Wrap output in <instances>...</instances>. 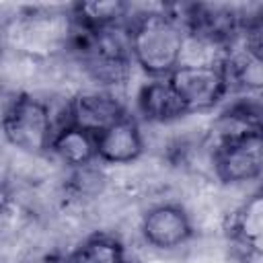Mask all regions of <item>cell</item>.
<instances>
[{
  "mask_svg": "<svg viewBox=\"0 0 263 263\" xmlns=\"http://www.w3.org/2000/svg\"><path fill=\"white\" fill-rule=\"evenodd\" d=\"M214 171L224 183L257 179L263 173V138L220 142L214 152Z\"/></svg>",
  "mask_w": 263,
  "mask_h": 263,
  "instance_id": "5b68a950",
  "label": "cell"
},
{
  "mask_svg": "<svg viewBox=\"0 0 263 263\" xmlns=\"http://www.w3.org/2000/svg\"><path fill=\"white\" fill-rule=\"evenodd\" d=\"M121 263H138V261H134V259H123Z\"/></svg>",
  "mask_w": 263,
  "mask_h": 263,
  "instance_id": "2e32d148",
  "label": "cell"
},
{
  "mask_svg": "<svg viewBox=\"0 0 263 263\" xmlns=\"http://www.w3.org/2000/svg\"><path fill=\"white\" fill-rule=\"evenodd\" d=\"M216 129L220 142L263 138V105L255 101H238L226 107L216 121Z\"/></svg>",
  "mask_w": 263,
  "mask_h": 263,
  "instance_id": "8fae6325",
  "label": "cell"
},
{
  "mask_svg": "<svg viewBox=\"0 0 263 263\" xmlns=\"http://www.w3.org/2000/svg\"><path fill=\"white\" fill-rule=\"evenodd\" d=\"M185 29L191 37H197L205 43H228L236 31L242 29L236 14L220 6H189L185 16Z\"/></svg>",
  "mask_w": 263,
  "mask_h": 263,
  "instance_id": "ba28073f",
  "label": "cell"
},
{
  "mask_svg": "<svg viewBox=\"0 0 263 263\" xmlns=\"http://www.w3.org/2000/svg\"><path fill=\"white\" fill-rule=\"evenodd\" d=\"M185 27L164 12L142 14L129 29L132 60L150 76L166 78L181 66L185 49Z\"/></svg>",
  "mask_w": 263,
  "mask_h": 263,
  "instance_id": "6da1fadb",
  "label": "cell"
},
{
  "mask_svg": "<svg viewBox=\"0 0 263 263\" xmlns=\"http://www.w3.org/2000/svg\"><path fill=\"white\" fill-rule=\"evenodd\" d=\"M125 115L123 105L107 92H80L66 107V123L78 125L95 136Z\"/></svg>",
  "mask_w": 263,
  "mask_h": 263,
  "instance_id": "8992f818",
  "label": "cell"
},
{
  "mask_svg": "<svg viewBox=\"0 0 263 263\" xmlns=\"http://www.w3.org/2000/svg\"><path fill=\"white\" fill-rule=\"evenodd\" d=\"M123 259L121 242L109 234H92L70 253L72 263H121Z\"/></svg>",
  "mask_w": 263,
  "mask_h": 263,
  "instance_id": "9a60e30c",
  "label": "cell"
},
{
  "mask_svg": "<svg viewBox=\"0 0 263 263\" xmlns=\"http://www.w3.org/2000/svg\"><path fill=\"white\" fill-rule=\"evenodd\" d=\"M230 236L247 255L263 259V187L247 197L234 212Z\"/></svg>",
  "mask_w": 263,
  "mask_h": 263,
  "instance_id": "30bf717a",
  "label": "cell"
},
{
  "mask_svg": "<svg viewBox=\"0 0 263 263\" xmlns=\"http://www.w3.org/2000/svg\"><path fill=\"white\" fill-rule=\"evenodd\" d=\"M2 127L6 140L29 154L49 150L55 134L47 105L31 95H18L8 103Z\"/></svg>",
  "mask_w": 263,
  "mask_h": 263,
  "instance_id": "7a4b0ae2",
  "label": "cell"
},
{
  "mask_svg": "<svg viewBox=\"0 0 263 263\" xmlns=\"http://www.w3.org/2000/svg\"><path fill=\"white\" fill-rule=\"evenodd\" d=\"M49 150L68 166H86L97 158V136L78 125L64 123L55 129Z\"/></svg>",
  "mask_w": 263,
  "mask_h": 263,
  "instance_id": "7c38bea8",
  "label": "cell"
},
{
  "mask_svg": "<svg viewBox=\"0 0 263 263\" xmlns=\"http://www.w3.org/2000/svg\"><path fill=\"white\" fill-rule=\"evenodd\" d=\"M230 86H238L245 90L263 88V51L249 49L242 45L240 51L222 62Z\"/></svg>",
  "mask_w": 263,
  "mask_h": 263,
  "instance_id": "4fadbf2b",
  "label": "cell"
},
{
  "mask_svg": "<svg viewBox=\"0 0 263 263\" xmlns=\"http://www.w3.org/2000/svg\"><path fill=\"white\" fill-rule=\"evenodd\" d=\"M127 4L123 2H78L72 6V23L86 31H103L117 27L125 16Z\"/></svg>",
  "mask_w": 263,
  "mask_h": 263,
  "instance_id": "5bb4252c",
  "label": "cell"
},
{
  "mask_svg": "<svg viewBox=\"0 0 263 263\" xmlns=\"http://www.w3.org/2000/svg\"><path fill=\"white\" fill-rule=\"evenodd\" d=\"M140 232L150 247L171 251L193 236V224L185 208L177 203H158L142 216Z\"/></svg>",
  "mask_w": 263,
  "mask_h": 263,
  "instance_id": "277c9868",
  "label": "cell"
},
{
  "mask_svg": "<svg viewBox=\"0 0 263 263\" xmlns=\"http://www.w3.org/2000/svg\"><path fill=\"white\" fill-rule=\"evenodd\" d=\"M136 105L140 115L154 123H168L189 113L168 78H154L152 82L144 84L138 92Z\"/></svg>",
  "mask_w": 263,
  "mask_h": 263,
  "instance_id": "9c48e42d",
  "label": "cell"
},
{
  "mask_svg": "<svg viewBox=\"0 0 263 263\" xmlns=\"http://www.w3.org/2000/svg\"><path fill=\"white\" fill-rule=\"evenodd\" d=\"M166 78L183 99L189 113L212 109L230 88L222 64H181Z\"/></svg>",
  "mask_w": 263,
  "mask_h": 263,
  "instance_id": "3957f363",
  "label": "cell"
},
{
  "mask_svg": "<svg viewBox=\"0 0 263 263\" xmlns=\"http://www.w3.org/2000/svg\"><path fill=\"white\" fill-rule=\"evenodd\" d=\"M144 140L138 121L132 115L121 117L97 136V158L111 164H125L140 158Z\"/></svg>",
  "mask_w": 263,
  "mask_h": 263,
  "instance_id": "52a82bcc",
  "label": "cell"
}]
</instances>
